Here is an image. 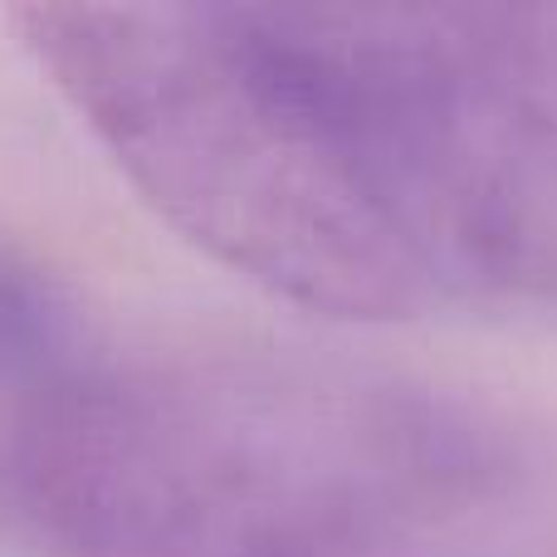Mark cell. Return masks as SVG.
<instances>
[{"label":"cell","mask_w":557,"mask_h":557,"mask_svg":"<svg viewBox=\"0 0 557 557\" xmlns=\"http://www.w3.org/2000/svg\"><path fill=\"white\" fill-rule=\"evenodd\" d=\"M25 54L206 260L347 323H557V108L445 5H25Z\"/></svg>","instance_id":"6da1fadb"},{"label":"cell","mask_w":557,"mask_h":557,"mask_svg":"<svg viewBox=\"0 0 557 557\" xmlns=\"http://www.w3.org/2000/svg\"><path fill=\"white\" fill-rule=\"evenodd\" d=\"M0 484L49 557H557V411L98 313L0 386Z\"/></svg>","instance_id":"7a4b0ae2"}]
</instances>
